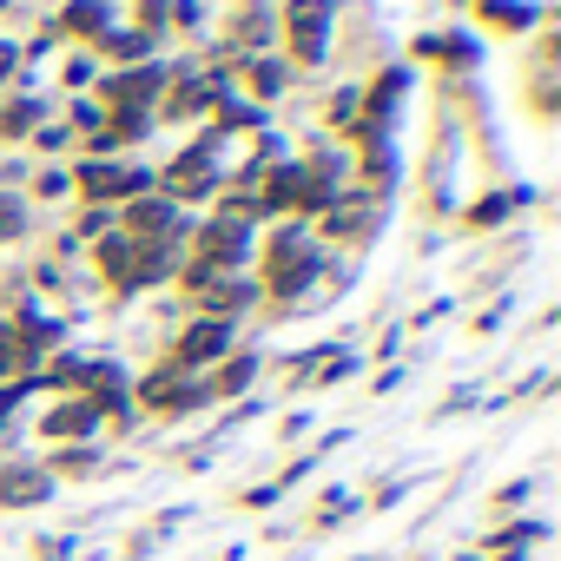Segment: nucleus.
<instances>
[{"label": "nucleus", "instance_id": "22", "mask_svg": "<svg viewBox=\"0 0 561 561\" xmlns=\"http://www.w3.org/2000/svg\"><path fill=\"white\" fill-rule=\"evenodd\" d=\"M238 383H251V357H244V364H231V370L218 377V390H238Z\"/></svg>", "mask_w": 561, "mask_h": 561}, {"label": "nucleus", "instance_id": "9", "mask_svg": "<svg viewBox=\"0 0 561 561\" xmlns=\"http://www.w3.org/2000/svg\"><path fill=\"white\" fill-rule=\"evenodd\" d=\"M106 410L93 403V397H73V403H60V410H47V436H93V423H100Z\"/></svg>", "mask_w": 561, "mask_h": 561}, {"label": "nucleus", "instance_id": "6", "mask_svg": "<svg viewBox=\"0 0 561 561\" xmlns=\"http://www.w3.org/2000/svg\"><path fill=\"white\" fill-rule=\"evenodd\" d=\"M225 351H231V324L198 318V324L179 337V370H198V364H211V357H225Z\"/></svg>", "mask_w": 561, "mask_h": 561}, {"label": "nucleus", "instance_id": "15", "mask_svg": "<svg viewBox=\"0 0 561 561\" xmlns=\"http://www.w3.org/2000/svg\"><path fill=\"white\" fill-rule=\"evenodd\" d=\"M21 231H27V205L14 192H0V244H14Z\"/></svg>", "mask_w": 561, "mask_h": 561}, {"label": "nucleus", "instance_id": "12", "mask_svg": "<svg viewBox=\"0 0 561 561\" xmlns=\"http://www.w3.org/2000/svg\"><path fill=\"white\" fill-rule=\"evenodd\" d=\"M133 251H139L133 238H100V271L113 277V285H119V277H126V271H133Z\"/></svg>", "mask_w": 561, "mask_h": 561}, {"label": "nucleus", "instance_id": "10", "mask_svg": "<svg viewBox=\"0 0 561 561\" xmlns=\"http://www.w3.org/2000/svg\"><path fill=\"white\" fill-rule=\"evenodd\" d=\"M60 27H67V34H87V41L113 34V0H73V8L60 14Z\"/></svg>", "mask_w": 561, "mask_h": 561}, {"label": "nucleus", "instance_id": "16", "mask_svg": "<svg viewBox=\"0 0 561 561\" xmlns=\"http://www.w3.org/2000/svg\"><path fill=\"white\" fill-rule=\"evenodd\" d=\"M14 370H27V377H34V357L14 344V331H8V324H0V377H14Z\"/></svg>", "mask_w": 561, "mask_h": 561}, {"label": "nucleus", "instance_id": "2", "mask_svg": "<svg viewBox=\"0 0 561 561\" xmlns=\"http://www.w3.org/2000/svg\"><path fill=\"white\" fill-rule=\"evenodd\" d=\"M331 21H337L331 0H285V34H291V60H298V67H324V54H331Z\"/></svg>", "mask_w": 561, "mask_h": 561}, {"label": "nucleus", "instance_id": "4", "mask_svg": "<svg viewBox=\"0 0 561 561\" xmlns=\"http://www.w3.org/2000/svg\"><path fill=\"white\" fill-rule=\"evenodd\" d=\"M73 185H80V198L113 205V198H139V192L152 185V172H146V165H113V159H80Z\"/></svg>", "mask_w": 561, "mask_h": 561}, {"label": "nucleus", "instance_id": "20", "mask_svg": "<svg viewBox=\"0 0 561 561\" xmlns=\"http://www.w3.org/2000/svg\"><path fill=\"white\" fill-rule=\"evenodd\" d=\"M106 225H113V211H106V205H87V211H80V231H87V238H100Z\"/></svg>", "mask_w": 561, "mask_h": 561}, {"label": "nucleus", "instance_id": "23", "mask_svg": "<svg viewBox=\"0 0 561 561\" xmlns=\"http://www.w3.org/2000/svg\"><path fill=\"white\" fill-rule=\"evenodd\" d=\"M14 73H21V47L0 41V80H14Z\"/></svg>", "mask_w": 561, "mask_h": 561}, {"label": "nucleus", "instance_id": "13", "mask_svg": "<svg viewBox=\"0 0 561 561\" xmlns=\"http://www.w3.org/2000/svg\"><path fill=\"white\" fill-rule=\"evenodd\" d=\"M34 126H41V106L34 100H14L8 113H0V139H27Z\"/></svg>", "mask_w": 561, "mask_h": 561}, {"label": "nucleus", "instance_id": "14", "mask_svg": "<svg viewBox=\"0 0 561 561\" xmlns=\"http://www.w3.org/2000/svg\"><path fill=\"white\" fill-rule=\"evenodd\" d=\"M285 80H291V67H285V60H257V67H251L257 100H277V93H285Z\"/></svg>", "mask_w": 561, "mask_h": 561}, {"label": "nucleus", "instance_id": "5", "mask_svg": "<svg viewBox=\"0 0 561 561\" xmlns=\"http://www.w3.org/2000/svg\"><path fill=\"white\" fill-rule=\"evenodd\" d=\"M198 397H205V383H192V370H179V364H165V370H152L139 383V403L146 410H192Z\"/></svg>", "mask_w": 561, "mask_h": 561}, {"label": "nucleus", "instance_id": "19", "mask_svg": "<svg viewBox=\"0 0 561 561\" xmlns=\"http://www.w3.org/2000/svg\"><path fill=\"white\" fill-rule=\"evenodd\" d=\"M218 106H225V126H264V113H257L251 100H231V93H225Z\"/></svg>", "mask_w": 561, "mask_h": 561}, {"label": "nucleus", "instance_id": "11", "mask_svg": "<svg viewBox=\"0 0 561 561\" xmlns=\"http://www.w3.org/2000/svg\"><path fill=\"white\" fill-rule=\"evenodd\" d=\"M100 47H106V60H126V67H139V60H152V41L146 34H100Z\"/></svg>", "mask_w": 561, "mask_h": 561}, {"label": "nucleus", "instance_id": "25", "mask_svg": "<svg viewBox=\"0 0 561 561\" xmlns=\"http://www.w3.org/2000/svg\"><path fill=\"white\" fill-rule=\"evenodd\" d=\"M0 8H8V0H0Z\"/></svg>", "mask_w": 561, "mask_h": 561}, {"label": "nucleus", "instance_id": "8", "mask_svg": "<svg viewBox=\"0 0 561 561\" xmlns=\"http://www.w3.org/2000/svg\"><path fill=\"white\" fill-rule=\"evenodd\" d=\"M47 469H27V462H8L0 469V508H27V502H47Z\"/></svg>", "mask_w": 561, "mask_h": 561}, {"label": "nucleus", "instance_id": "7", "mask_svg": "<svg viewBox=\"0 0 561 561\" xmlns=\"http://www.w3.org/2000/svg\"><path fill=\"white\" fill-rule=\"evenodd\" d=\"M159 87H165V67H159V60H139L133 73L106 80V100H113V106H152V100H159Z\"/></svg>", "mask_w": 561, "mask_h": 561}, {"label": "nucleus", "instance_id": "1", "mask_svg": "<svg viewBox=\"0 0 561 561\" xmlns=\"http://www.w3.org/2000/svg\"><path fill=\"white\" fill-rule=\"evenodd\" d=\"M318 271H324V257L305 244V231L298 225H285V231H277L271 244H264V291L271 298H298V291H311L318 285Z\"/></svg>", "mask_w": 561, "mask_h": 561}, {"label": "nucleus", "instance_id": "3", "mask_svg": "<svg viewBox=\"0 0 561 561\" xmlns=\"http://www.w3.org/2000/svg\"><path fill=\"white\" fill-rule=\"evenodd\" d=\"M244 257H251V225H244V218H225V211H218V218H205V225L192 231V264H205V271L225 277V271H238Z\"/></svg>", "mask_w": 561, "mask_h": 561}, {"label": "nucleus", "instance_id": "17", "mask_svg": "<svg viewBox=\"0 0 561 561\" xmlns=\"http://www.w3.org/2000/svg\"><path fill=\"white\" fill-rule=\"evenodd\" d=\"M482 14H489L495 27H528V21H535V8H508V0H482Z\"/></svg>", "mask_w": 561, "mask_h": 561}, {"label": "nucleus", "instance_id": "24", "mask_svg": "<svg viewBox=\"0 0 561 561\" xmlns=\"http://www.w3.org/2000/svg\"><path fill=\"white\" fill-rule=\"evenodd\" d=\"M73 126H80V133H93V126H100V106H87V100H80V106H73Z\"/></svg>", "mask_w": 561, "mask_h": 561}, {"label": "nucleus", "instance_id": "21", "mask_svg": "<svg viewBox=\"0 0 561 561\" xmlns=\"http://www.w3.org/2000/svg\"><path fill=\"white\" fill-rule=\"evenodd\" d=\"M139 21H146V27H139V34H146V41H152V27H159V21H165V0H139Z\"/></svg>", "mask_w": 561, "mask_h": 561}, {"label": "nucleus", "instance_id": "18", "mask_svg": "<svg viewBox=\"0 0 561 561\" xmlns=\"http://www.w3.org/2000/svg\"><path fill=\"white\" fill-rule=\"evenodd\" d=\"M357 113H364V93H357V87H344V93L331 100V119H337V126H357Z\"/></svg>", "mask_w": 561, "mask_h": 561}]
</instances>
